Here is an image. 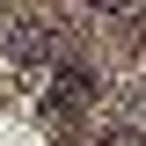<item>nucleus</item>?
I'll return each mask as SVG.
<instances>
[{
    "mask_svg": "<svg viewBox=\"0 0 146 146\" xmlns=\"http://www.w3.org/2000/svg\"><path fill=\"white\" fill-rule=\"evenodd\" d=\"M110 146H139V139H131V131H110Z\"/></svg>",
    "mask_w": 146,
    "mask_h": 146,
    "instance_id": "f03ea898",
    "label": "nucleus"
},
{
    "mask_svg": "<svg viewBox=\"0 0 146 146\" xmlns=\"http://www.w3.org/2000/svg\"><path fill=\"white\" fill-rule=\"evenodd\" d=\"M80 102H88V73H58V80H51V117H73V110H80Z\"/></svg>",
    "mask_w": 146,
    "mask_h": 146,
    "instance_id": "f257e3e1",
    "label": "nucleus"
}]
</instances>
